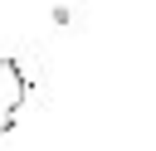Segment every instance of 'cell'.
Instances as JSON below:
<instances>
[{"label":"cell","instance_id":"obj_2","mask_svg":"<svg viewBox=\"0 0 156 151\" xmlns=\"http://www.w3.org/2000/svg\"><path fill=\"white\" fill-rule=\"evenodd\" d=\"M73 19H78V15H73L68 5H54V24H73Z\"/></svg>","mask_w":156,"mask_h":151},{"label":"cell","instance_id":"obj_1","mask_svg":"<svg viewBox=\"0 0 156 151\" xmlns=\"http://www.w3.org/2000/svg\"><path fill=\"white\" fill-rule=\"evenodd\" d=\"M24 97H29V73H24V63L10 58V54H0V141L20 127Z\"/></svg>","mask_w":156,"mask_h":151}]
</instances>
